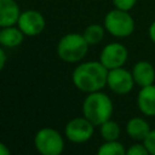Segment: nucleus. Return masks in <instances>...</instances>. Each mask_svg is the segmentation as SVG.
<instances>
[{"instance_id":"obj_13","label":"nucleus","mask_w":155,"mask_h":155,"mask_svg":"<svg viewBox=\"0 0 155 155\" xmlns=\"http://www.w3.org/2000/svg\"><path fill=\"white\" fill-rule=\"evenodd\" d=\"M151 128L148 124V121L143 117L134 116L130 119L126 124V132L133 140L140 142L147 138V136L150 133Z\"/></svg>"},{"instance_id":"obj_3","label":"nucleus","mask_w":155,"mask_h":155,"mask_svg":"<svg viewBox=\"0 0 155 155\" xmlns=\"http://www.w3.org/2000/svg\"><path fill=\"white\" fill-rule=\"evenodd\" d=\"M88 42L82 34L69 33L61 38L57 44L58 57L67 63H78L88 52Z\"/></svg>"},{"instance_id":"obj_1","label":"nucleus","mask_w":155,"mask_h":155,"mask_svg":"<svg viewBox=\"0 0 155 155\" xmlns=\"http://www.w3.org/2000/svg\"><path fill=\"white\" fill-rule=\"evenodd\" d=\"M109 70L96 61H88L79 64L71 74L74 86L86 93L102 91L107 86Z\"/></svg>"},{"instance_id":"obj_6","label":"nucleus","mask_w":155,"mask_h":155,"mask_svg":"<svg viewBox=\"0 0 155 155\" xmlns=\"http://www.w3.org/2000/svg\"><path fill=\"white\" fill-rule=\"evenodd\" d=\"M94 133V125L84 115L74 117L64 127V136L71 143H85L92 138Z\"/></svg>"},{"instance_id":"obj_5","label":"nucleus","mask_w":155,"mask_h":155,"mask_svg":"<svg viewBox=\"0 0 155 155\" xmlns=\"http://www.w3.org/2000/svg\"><path fill=\"white\" fill-rule=\"evenodd\" d=\"M104 28L116 38H127L134 30V21L128 11L114 8L104 17Z\"/></svg>"},{"instance_id":"obj_14","label":"nucleus","mask_w":155,"mask_h":155,"mask_svg":"<svg viewBox=\"0 0 155 155\" xmlns=\"http://www.w3.org/2000/svg\"><path fill=\"white\" fill-rule=\"evenodd\" d=\"M24 34L18 27H4L0 30V44L2 47L13 48L23 42Z\"/></svg>"},{"instance_id":"obj_8","label":"nucleus","mask_w":155,"mask_h":155,"mask_svg":"<svg viewBox=\"0 0 155 155\" xmlns=\"http://www.w3.org/2000/svg\"><path fill=\"white\" fill-rule=\"evenodd\" d=\"M136 85L132 71L126 70L125 68L111 69L108 73L107 86L116 94H127L133 90Z\"/></svg>"},{"instance_id":"obj_16","label":"nucleus","mask_w":155,"mask_h":155,"mask_svg":"<svg viewBox=\"0 0 155 155\" xmlns=\"http://www.w3.org/2000/svg\"><path fill=\"white\" fill-rule=\"evenodd\" d=\"M105 28L99 24H90L82 33L84 38L88 42V45H96L99 44L104 38Z\"/></svg>"},{"instance_id":"obj_19","label":"nucleus","mask_w":155,"mask_h":155,"mask_svg":"<svg viewBox=\"0 0 155 155\" xmlns=\"http://www.w3.org/2000/svg\"><path fill=\"white\" fill-rule=\"evenodd\" d=\"M143 144L150 153V155H155V130H151L147 138L143 140Z\"/></svg>"},{"instance_id":"obj_4","label":"nucleus","mask_w":155,"mask_h":155,"mask_svg":"<svg viewBox=\"0 0 155 155\" xmlns=\"http://www.w3.org/2000/svg\"><path fill=\"white\" fill-rule=\"evenodd\" d=\"M34 147L41 155H61L64 150V138L57 130L42 127L34 136Z\"/></svg>"},{"instance_id":"obj_24","label":"nucleus","mask_w":155,"mask_h":155,"mask_svg":"<svg viewBox=\"0 0 155 155\" xmlns=\"http://www.w3.org/2000/svg\"><path fill=\"white\" fill-rule=\"evenodd\" d=\"M23 155H25V154H23Z\"/></svg>"},{"instance_id":"obj_9","label":"nucleus","mask_w":155,"mask_h":155,"mask_svg":"<svg viewBox=\"0 0 155 155\" xmlns=\"http://www.w3.org/2000/svg\"><path fill=\"white\" fill-rule=\"evenodd\" d=\"M45 18L44 16L35 10H27L21 13L17 27L27 36H36L42 33L45 29Z\"/></svg>"},{"instance_id":"obj_12","label":"nucleus","mask_w":155,"mask_h":155,"mask_svg":"<svg viewBox=\"0 0 155 155\" xmlns=\"http://www.w3.org/2000/svg\"><path fill=\"white\" fill-rule=\"evenodd\" d=\"M137 105L145 116H155V84L140 87L137 96Z\"/></svg>"},{"instance_id":"obj_22","label":"nucleus","mask_w":155,"mask_h":155,"mask_svg":"<svg viewBox=\"0 0 155 155\" xmlns=\"http://www.w3.org/2000/svg\"><path fill=\"white\" fill-rule=\"evenodd\" d=\"M149 38L153 42H155V21L149 27Z\"/></svg>"},{"instance_id":"obj_20","label":"nucleus","mask_w":155,"mask_h":155,"mask_svg":"<svg viewBox=\"0 0 155 155\" xmlns=\"http://www.w3.org/2000/svg\"><path fill=\"white\" fill-rule=\"evenodd\" d=\"M136 2H137V0H113L115 8L124 10V11H130L131 8H133Z\"/></svg>"},{"instance_id":"obj_15","label":"nucleus","mask_w":155,"mask_h":155,"mask_svg":"<svg viewBox=\"0 0 155 155\" xmlns=\"http://www.w3.org/2000/svg\"><path fill=\"white\" fill-rule=\"evenodd\" d=\"M99 132L104 142H113V140L119 139L121 130H120L119 124L110 119L99 126Z\"/></svg>"},{"instance_id":"obj_21","label":"nucleus","mask_w":155,"mask_h":155,"mask_svg":"<svg viewBox=\"0 0 155 155\" xmlns=\"http://www.w3.org/2000/svg\"><path fill=\"white\" fill-rule=\"evenodd\" d=\"M6 64V52L4 48H0V69H4Z\"/></svg>"},{"instance_id":"obj_17","label":"nucleus","mask_w":155,"mask_h":155,"mask_svg":"<svg viewBox=\"0 0 155 155\" xmlns=\"http://www.w3.org/2000/svg\"><path fill=\"white\" fill-rule=\"evenodd\" d=\"M97 155H126V149L119 140L104 142L98 148Z\"/></svg>"},{"instance_id":"obj_7","label":"nucleus","mask_w":155,"mask_h":155,"mask_svg":"<svg viewBox=\"0 0 155 155\" xmlns=\"http://www.w3.org/2000/svg\"><path fill=\"white\" fill-rule=\"evenodd\" d=\"M128 57L127 48L120 42H110L103 47L99 54V62L108 69H116L124 67Z\"/></svg>"},{"instance_id":"obj_23","label":"nucleus","mask_w":155,"mask_h":155,"mask_svg":"<svg viewBox=\"0 0 155 155\" xmlns=\"http://www.w3.org/2000/svg\"><path fill=\"white\" fill-rule=\"evenodd\" d=\"M0 155H11V151L5 143L0 144Z\"/></svg>"},{"instance_id":"obj_2","label":"nucleus","mask_w":155,"mask_h":155,"mask_svg":"<svg viewBox=\"0 0 155 155\" xmlns=\"http://www.w3.org/2000/svg\"><path fill=\"white\" fill-rule=\"evenodd\" d=\"M113 111V101L102 91L87 93L82 102V115L94 126H101L105 121L110 120Z\"/></svg>"},{"instance_id":"obj_10","label":"nucleus","mask_w":155,"mask_h":155,"mask_svg":"<svg viewBox=\"0 0 155 155\" xmlns=\"http://www.w3.org/2000/svg\"><path fill=\"white\" fill-rule=\"evenodd\" d=\"M132 75L134 82L139 87L153 85L155 81V68L148 61H139L132 67Z\"/></svg>"},{"instance_id":"obj_11","label":"nucleus","mask_w":155,"mask_h":155,"mask_svg":"<svg viewBox=\"0 0 155 155\" xmlns=\"http://www.w3.org/2000/svg\"><path fill=\"white\" fill-rule=\"evenodd\" d=\"M21 8L15 0H0V27H12L18 23Z\"/></svg>"},{"instance_id":"obj_18","label":"nucleus","mask_w":155,"mask_h":155,"mask_svg":"<svg viewBox=\"0 0 155 155\" xmlns=\"http://www.w3.org/2000/svg\"><path fill=\"white\" fill-rule=\"evenodd\" d=\"M126 155H150V153L148 151L144 144L136 143V144H132L126 150Z\"/></svg>"}]
</instances>
